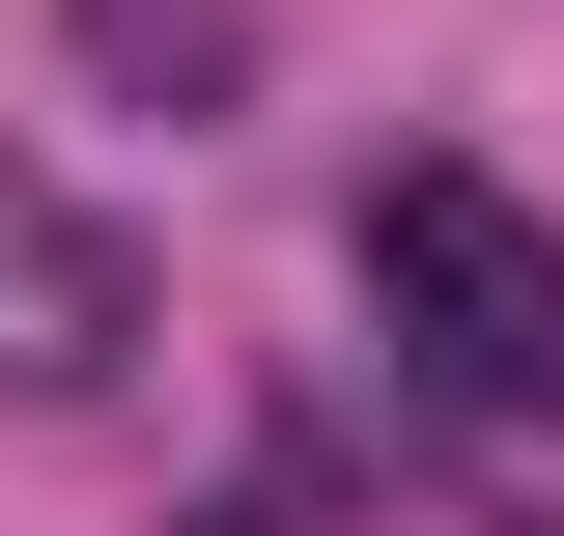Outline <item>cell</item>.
<instances>
[{
    "instance_id": "2",
    "label": "cell",
    "mask_w": 564,
    "mask_h": 536,
    "mask_svg": "<svg viewBox=\"0 0 564 536\" xmlns=\"http://www.w3.org/2000/svg\"><path fill=\"white\" fill-rule=\"evenodd\" d=\"M113 367H141V255L57 170H0V396H113Z\"/></svg>"
},
{
    "instance_id": "3",
    "label": "cell",
    "mask_w": 564,
    "mask_h": 536,
    "mask_svg": "<svg viewBox=\"0 0 564 536\" xmlns=\"http://www.w3.org/2000/svg\"><path fill=\"white\" fill-rule=\"evenodd\" d=\"M85 57H141V85H226V0H85Z\"/></svg>"
},
{
    "instance_id": "1",
    "label": "cell",
    "mask_w": 564,
    "mask_h": 536,
    "mask_svg": "<svg viewBox=\"0 0 564 536\" xmlns=\"http://www.w3.org/2000/svg\"><path fill=\"white\" fill-rule=\"evenodd\" d=\"M367 311H395L423 424L508 452V536H564V226L508 170H367Z\"/></svg>"
}]
</instances>
